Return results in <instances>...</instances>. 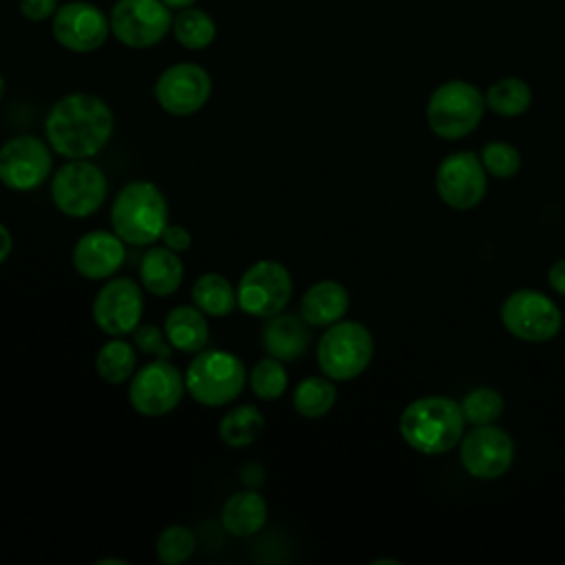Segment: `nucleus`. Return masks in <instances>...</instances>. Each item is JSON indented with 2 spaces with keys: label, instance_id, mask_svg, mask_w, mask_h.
I'll return each instance as SVG.
<instances>
[{
  "label": "nucleus",
  "instance_id": "nucleus-16",
  "mask_svg": "<svg viewBox=\"0 0 565 565\" xmlns=\"http://www.w3.org/2000/svg\"><path fill=\"white\" fill-rule=\"evenodd\" d=\"M90 313L106 335L132 333L143 313L141 287L130 278H108L97 289Z\"/></svg>",
  "mask_w": 565,
  "mask_h": 565
},
{
  "label": "nucleus",
  "instance_id": "nucleus-19",
  "mask_svg": "<svg viewBox=\"0 0 565 565\" xmlns=\"http://www.w3.org/2000/svg\"><path fill=\"white\" fill-rule=\"evenodd\" d=\"M298 309L309 327H329L349 311V291L338 280H318L302 294Z\"/></svg>",
  "mask_w": 565,
  "mask_h": 565
},
{
  "label": "nucleus",
  "instance_id": "nucleus-2",
  "mask_svg": "<svg viewBox=\"0 0 565 565\" xmlns=\"http://www.w3.org/2000/svg\"><path fill=\"white\" fill-rule=\"evenodd\" d=\"M399 435L422 455H441L459 446L466 417L461 404L444 395H426L406 404L397 422Z\"/></svg>",
  "mask_w": 565,
  "mask_h": 565
},
{
  "label": "nucleus",
  "instance_id": "nucleus-20",
  "mask_svg": "<svg viewBox=\"0 0 565 565\" xmlns=\"http://www.w3.org/2000/svg\"><path fill=\"white\" fill-rule=\"evenodd\" d=\"M309 342H311V333L302 316L280 311L267 318L263 329V347L267 355L278 358L282 362L296 360L307 351Z\"/></svg>",
  "mask_w": 565,
  "mask_h": 565
},
{
  "label": "nucleus",
  "instance_id": "nucleus-1",
  "mask_svg": "<svg viewBox=\"0 0 565 565\" xmlns=\"http://www.w3.org/2000/svg\"><path fill=\"white\" fill-rule=\"evenodd\" d=\"M115 117L110 106L90 93H71L57 99L44 121L51 150L66 159H88L110 139Z\"/></svg>",
  "mask_w": 565,
  "mask_h": 565
},
{
  "label": "nucleus",
  "instance_id": "nucleus-13",
  "mask_svg": "<svg viewBox=\"0 0 565 565\" xmlns=\"http://www.w3.org/2000/svg\"><path fill=\"white\" fill-rule=\"evenodd\" d=\"M486 168L479 154L470 150H459L441 159L435 172V190L439 199L452 210L477 207L488 188Z\"/></svg>",
  "mask_w": 565,
  "mask_h": 565
},
{
  "label": "nucleus",
  "instance_id": "nucleus-30",
  "mask_svg": "<svg viewBox=\"0 0 565 565\" xmlns=\"http://www.w3.org/2000/svg\"><path fill=\"white\" fill-rule=\"evenodd\" d=\"M247 382H249L252 393L258 399L271 402V399H278L287 391L289 375L282 366V360L267 355L254 364V369L247 375Z\"/></svg>",
  "mask_w": 565,
  "mask_h": 565
},
{
  "label": "nucleus",
  "instance_id": "nucleus-22",
  "mask_svg": "<svg viewBox=\"0 0 565 565\" xmlns=\"http://www.w3.org/2000/svg\"><path fill=\"white\" fill-rule=\"evenodd\" d=\"M139 280L152 296H170L183 282V263L177 252L163 247L146 249L139 265Z\"/></svg>",
  "mask_w": 565,
  "mask_h": 565
},
{
  "label": "nucleus",
  "instance_id": "nucleus-39",
  "mask_svg": "<svg viewBox=\"0 0 565 565\" xmlns=\"http://www.w3.org/2000/svg\"><path fill=\"white\" fill-rule=\"evenodd\" d=\"M163 4H168L170 9H185V7H190V4H194L196 0H161Z\"/></svg>",
  "mask_w": 565,
  "mask_h": 565
},
{
  "label": "nucleus",
  "instance_id": "nucleus-37",
  "mask_svg": "<svg viewBox=\"0 0 565 565\" xmlns=\"http://www.w3.org/2000/svg\"><path fill=\"white\" fill-rule=\"evenodd\" d=\"M547 285L558 296H565V258H558L547 269Z\"/></svg>",
  "mask_w": 565,
  "mask_h": 565
},
{
  "label": "nucleus",
  "instance_id": "nucleus-28",
  "mask_svg": "<svg viewBox=\"0 0 565 565\" xmlns=\"http://www.w3.org/2000/svg\"><path fill=\"white\" fill-rule=\"evenodd\" d=\"M486 95V108L501 117H519L523 115L532 104V88L521 77H501L494 84L488 86Z\"/></svg>",
  "mask_w": 565,
  "mask_h": 565
},
{
  "label": "nucleus",
  "instance_id": "nucleus-26",
  "mask_svg": "<svg viewBox=\"0 0 565 565\" xmlns=\"http://www.w3.org/2000/svg\"><path fill=\"white\" fill-rule=\"evenodd\" d=\"M335 399H338V391L333 380L327 375L324 377L311 375L296 384L291 395V406L298 415L307 419H318L333 408Z\"/></svg>",
  "mask_w": 565,
  "mask_h": 565
},
{
  "label": "nucleus",
  "instance_id": "nucleus-41",
  "mask_svg": "<svg viewBox=\"0 0 565 565\" xmlns=\"http://www.w3.org/2000/svg\"><path fill=\"white\" fill-rule=\"evenodd\" d=\"M382 563H391V565H397L399 561H395V558H380V561H373V565H382Z\"/></svg>",
  "mask_w": 565,
  "mask_h": 565
},
{
  "label": "nucleus",
  "instance_id": "nucleus-7",
  "mask_svg": "<svg viewBox=\"0 0 565 565\" xmlns=\"http://www.w3.org/2000/svg\"><path fill=\"white\" fill-rule=\"evenodd\" d=\"M106 192L108 181L104 170L88 159L66 161L51 179V199L55 207L71 218H86L97 212Z\"/></svg>",
  "mask_w": 565,
  "mask_h": 565
},
{
  "label": "nucleus",
  "instance_id": "nucleus-12",
  "mask_svg": "<svg viewBox=\"0 0 565 565\" xmlns=\"http://www.w3.org/2000/svg\"><path fill=\"white\" fill-rule=\"evenodd\" d=\"M459 461L475 479H499L514 461V441L494 424L472 426L459 441Z\"/></svg>",
  "mask_w": 565,
  "mask_h": 565
},
{
  "label": "nucleus",
  "instance_id": "nucleus-29",
  "mask_svg": "<svg viewBox=\"0 0 565 565\" xmlns=\"http://www.w3.org/2000/svg\"><path fill=\"white\" fill-rule=\"evenodd\" d=\"M172 33L181 46L190 51H201L212 44L216 35V24L205 11L185 7L172 20Z\"/></svg>",
  "mask_w": 565,
  "mask_h": 565
},
{
  "label": "nucleus",
  "instance_id": "nucleus-5",
  "mask_svg": "<svg viewBox=\"0 0 565 565\" xmlns=\"http://www.w3.org/2000/svg\"><path fill=\"white\" fill-rule=\"evenodd\" d=\"M486 113V95L466 79H448L439 84L426 102V124L439 139H463L481 121Z\"/></svg>",
  "mask_w": 565,
  "mask_h": 565
},
{
  "label": "nucleus",
  "instance_id": "nucleus-8",
  "mask_svg": "<svg viewBox=\"0 0 565 565\" xmlns=\"http://www.w3.org/2000/svg\"><path fill=\"white\" fill-rule=\"evenodd\" d=\"M294 294V278L278 260L252 263L236 287V305L252 318H271L280 313Z\"/></svg>",
  "mask_w": 565,
  "mask_h": 565
},
{
  "label": "nucleus",
  "instance_id": "nucleus-25",
  "mask_svg": "<svg viewBox=\"0 0 565 565\" xmlns=\"http://www.w3.org/2000/svg\"><path fill=\"white\" fill-rule=\"evenodd\" d=\"M265 428V415L254 404L230 408L218 422V437L232 448H245L256 441Z\"/></svg>",
  "mask_w": 565,
  "mask_h": 565
},
{
  "label": "nucleus",
  "instance_id": "nucleus-21",
  "mask_svg": "<svg viewBox=\"0 0 565 565\" xmlns=\"http://www.w3.org/2000/svg\"><path fill=\"white\" fill-rule=\"evenodd\" d=\"M163 333L172 349L183 353H199L210 338L205 313L196 305H177L166 313Z\"/></svg>",
  "mask_w": 565,
  "mask_h": 565
},
{
  "label": "nucleus",
  "instance_id": "nucleus-6",
  "mask_svg": "<svg viewBox=\"0 0 565 565\" xmlns=\"http://www.w3.org/2000/svg\"><path fill=\"white\" fill-rule=\"evenodd\" d=\"M373 335L355 320H338L327 327L316 347L320 371L335 380L347 382L366 371L373 360Z\"/></svg>",
  "mask_w": 565,
  "mask_h": 565
},
{
  "label": "nucleus",
  "instance_id": "nucleus-23",
  "mask_svg": "<svg viewBox=\"0 0 565 565\" xmlns=\"http://www.w3.org/2000/svg\"><path fill=\"white\" fill-rule=\"evenodd\" d=\"M267 521V501L256 490H241L225 499L221 523L232 536H254Z\"/></svg>",
  "mask_w": 565,
  "mask_h": 565
},
{
  "label": "nucleus",
  "instance_id": "nucleus-24",
  "mask_svg": "<svg viewBox=\"0 0 565 565\" xmlns=\"http://www.w3.org/2000/svg\"><path fill=\"white\" fill-rule=\"evenodd\" d=\"M190 296H192V302L205 316H212V318L230 316L238 307L234 285L225 276L214 274V271H207V274L199 276L192 282Z\"/></svg>",
  "mask_w": 565,
  "mask_h": 565
},
{
  "label": "nucleus",
  "instance_id": "nucleus-33",
  "mask_svg": "<svg viewBox=\"0 0 565 565\" xmlns=\"http://www.w3.org/2000/svg\"><path fill=\"white\" fill-rule=\"evenodd\" d=\"M479 159H481L486 172L497 179H512L521 168L519 150L505 141H488L481 148Z\"/></svg>",
  "mask_w": 565,
  "mask_h": 565
},
{
  "label": "nucleus",
  "instance_id": "nucleus-14",
  "mask_svg": "<svg viewBox=\"0 0 565 565\" xmlns=\"http://www.w3.org/2000/svg\"><path fill=\"white\" fill-rule=\"evenodd\" d=\"M51 168V148L33 135H18L0 146V183L9 190L29 192L40 188Z\"/></svg>",
  "mask_w": 565,
  "mask_h": 565
},
{
  "label": "nucleus",
  "instance_id": "nucleus-31",
  "mask_svg": "<svg viewBox=\"0 0 565 565\" xmlns=\"http://www.w3.org/2000/svg\"><path fill=\"white\" fill-rule=\"evenodd\" d=\"M505 408V402L497 388L490 386H477L468 391L461 399V413L468 424H494Z\"/></svg>",
  "mask_w": 565,
  "mask_h": 565
},
{
  "label": "nucleus",
  "instance_id": "nucleus-42",
  "mask_svg": "<svg viewBox=\"0 0 565 565\" xmlns=\"http://www.w3.org/2000/svg\"><path fill=\"white\" fill-rule=\"evenodd\" d=\"M2 95H4V82H2V77H0V99H2Z\"/></svg>",
  "mask_w": 565,
  "mask_h": 565
},
{
  "label": "nucleus",
  "instance_id": "nucleus-32",
  "mask_svg": "<svg viewBox=\"0 0 565 565\" xmlns=\"http://www.w3.org/2000/svg\"><path fill=\"white\" fill-rule=\"evenodd\" d=\"M196 547V539L185 525H168L157 536V558L163 565H181L185 563Z\"/></svg>",
  "mask_w": 565,
  "mask_h": 565
},
{
  "label": "nucleus",
  "instance_id": "nucleus-17",
  "mask_svg": "<svg viewBox=\"0 0 565 565\" xmlns=\"http://www.w3.org/2000/svg\"><path fill=\"white\" fill-rule=\"evenodd\" d=\"M53 38L73 53L97 51L108 33L110 20L90 2H66L53 13Z\"/></svg>",
  "mask_w": 565,
  "mask_h": 565
},
{
  "label": "nucleus",
  "instance_id": "nucleus-15",
  "mask_svg": "<svg viewBox=\"0 0 565 565\" xmlns=\"http://www.w3.org/2000/svg\"><path fill=\"white\" fill-rule=\"evenodd\" d=\"M212 93L210 73L194 62H179L168 66L154 82L157 104L177 117L199 113Z\"/></svg>",
  "mask_w": 565,
  "mask_h": 565
},
{
  "label": "nucleus",
  "instance_id": "nucleus-36",
  "mask_svg": "<svg viewBox=\"0 0 565 565\" xmlns=\"http://www.w3.org/2000/svg\"><path fill=\"white\" fill-rule=\"evenodd\" d=\"M161 241H163V245H166L168 249L181 254V252H188V249H190V245H192V234H190L183 225H170V223H168V227H166L163 234H161Z\"/></svg>",
  "mask_w": 565,
  "mask_h": 565
},
{
  "label": "nucleus",
  "instance_id": "nucleus-9",
  "mask_svg": "<svg viewBox=\"0 0 565 565\" xmlns=\"http://www.w3.org/2000/svg\"><path fill=\"white\" fill-rule=\"evenodd\" d=\"M505 331L523 342H550L558 335L563 316L558 305L539 289H516L501 302Z\"/></svg>",
  "mask_w": 565,
  "mask_h": 565
},
{
  "label": "nucleus",
  "instance_id": "nucleus-27",
  "mask_svg": "<svg viewBox=\"0 0 565 565\" xmlns=\"http://www.w3.org/2000/svg\"><path fill=\"white\" fill-rule=\"evenodd\" d=\"M137 364L135 347L124 340L121 335H113L108 342H104L95 355V369L97 375L108 384H121L132 377Z\"/></svg>",
  "mask_w": 565,
  "mask_h": 565
},
{
  "label": "nucleus",
  "instance_id": "nucleus-4",
  "mask_svg": "<svg viewBox=\"0 0 565 565\" xmlns=\"http://www.w3.org/2000/svg\"><path fill=\"white\" fill-rule=\"evenodd\" d=\"M247 382L245 364L230 351H199L185 369V391L207 408L232 404Z\"/></svg>",
  "mask_w": 565,
  "mask_h": 565
},
{
  "label": "nucleus",
  "instance_id": "nucleus-18",
  "mask_svg": "<svg viewBox=\"0 0 565 565\" xmlns=\"http://www.w3.org/2000/svg\"><path fill=\"white\" fill-rule=\"evenodd\" d=\"M71 258L79 276L88 280H106L124 265L126 247L115 232L93 230L79 236Z\"/></svg>",
  "mask_w": 565,
  "mask_h": 565
},
{
  "label": "nucleus",
  "instance_id": "nucleus-3",
  "mask_svg": "<svg viewBox=\"0 0 565 565\" xmlns=\"http://www.w3.org/2000/svg\"><path fill=\"white\" fill-rule=\"evenodd\" d=\"M113 232L130 245H152L168 227V201L150 181L126 183L110 205Z\"/></svg>",
  "mask_w": 565,
  "mask_h": 565
},
{
  "label": "nucleus",
  "instance_id": "nucleus-35",
  "mask_svg": "<svg viewBox=\"0 0 565 565\" xmlns=\"http://www.w3.org/2000/svg\"><path fill=\"white\" fill-rule=\"evenodd\" d=\"M57 11V0H20V13L26 20L42 22Z\"/></svg>",
  "mask_w": 565,
  "mask_h": 565
},
{
  "label": "nucleus",
  "instance_id": "nucleus-34",
  "mask_svg": "<svg viewBox=\"0 0 565 565\" xmlns=\"http://www.w3.org/2000/svg\"><path fill=\"white\" fill-rule=\"evenodd\" d=\"M132 344L146 355L154 358H170L172 344L168 342L166 333L154 324H137L132 331Z\"/></svg>",
  "mask_w": 565,
  "mask_h": 565
},
{
  "label": "nucleus",
  "instance_id": "nucleus-40",
  "mask_svg": "<svg viewBox=\"0 0 565 565\" xmlns=\"http://www.w3.org/2000/svg\"><path fill=\"white\" fill-rule=\"evenodd\" d=\"M95 565H128V561H124V558H99V561H95Z\"/></svg>",
  "mask_w": 565,
  "mask_h": 565
},
{
  "label": "nucleus",
  "instance_id": "nucleus-11",
  "mask_svg": "<svg viewBox=\"0 0 565 565\" xmlns=\"http://www.w3.org/2000/svg\"><path fill=\"white\" fill-rule=\"evenodd\" d=\"M108 20L113 35L128 49L154 46L172 29L170 7L161 0H117Z\"/></svg>",
  "mask_w": 565,
  "mask_h": 565
},
{
  "label": "nucleus",
  "instance_id": "nucleus-10",
  "mask_svg": "<svg viewBox=\"0 0 565 565\" xmlns=\"http://www.w3.org/2000/svg\"><path fill=\"white\" fill-rule=\"evenodd\" d=\"M183 393L185 375L168 358H157L132 373L128 402L139 415L163 417L181 404Z\"/></svg>",
  "mask_w": 565,
  "mask_h": 565
},
{
  "label": "nucleus",
  "instance_id": "nucleus-38",
  "mask_svg": "<svg viewBox=\"0 0 565 565\" xmlns=\"http://www.w3.org/2000/svg\"><path fill=\"white\" fill-rule=\"evenodd\" d=\"M13 249V238H11V232L4 223H0V265L7 260V256L11 254Z\"/></svg>",
  "mask_w": 565,
  "mask_h": 565
}]
</instances>
